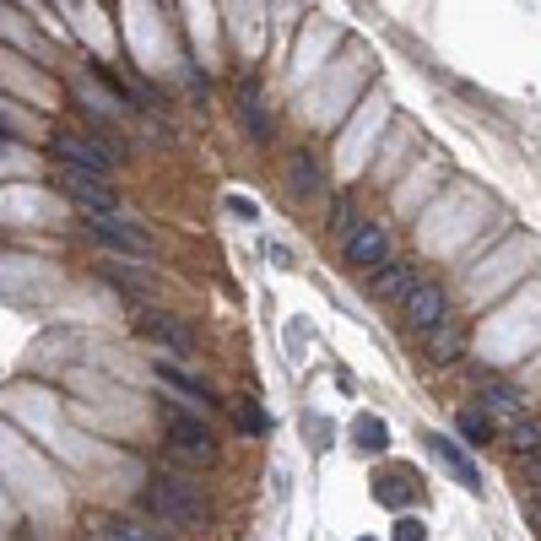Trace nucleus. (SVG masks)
I'll use <instances>...</instances> for the list:
<instances>
[{
  "label": "nucleus",
  "instance_id": "f257e3e1",
  "mask_svg": "<svg viewBox=\"0 0 541 541\" xmlns=\"http://www.w3.org/2000/svg\"><path fill=\"white\" fill-rule=\"evenodd\" d=\"M147 509L163 525H174V531H201V520H206L201 487H195L190 477H168V471L147 482Z\"/></svg>",
  "mask_w": 541,
  "mask_h": 541
},
{
  "label": "nucleus",
  "instance_id": "f03ea898",
  "mask_svg": "<svg viewBox=\"0 0 541 541\" xmlns=\"http://www.w3.org/2000/svg\"><path fill=\"white\" fill-rule=\"evenodd\" d=\"M163 439H168V450H174L179 460H190V466H211V460H217V444H211L206 422H195L184 412L163 417Z\"/></svg>",
  "mask_w": 541,
  "mask_h": 541
},
{
  "label": "nucleus",
  "instance_id": "7ed1b4c3",
  "mask_svg": "<svg viewBox=\"0 0 541 541\" xmlns=\"http://www.w3.org/2000/svg\"><path fill=\"white\" fill-rule=\"evenodd\" d=\"M55 184H60V195H71V201L87 211V217H114V206H120L114 184L98 179V174H76V168H60Z\"/></svg>",
  "mask_w": 541,
  "mask_h": 541
},
{
  "label": "nucleus",
  "instance_id": "20e7f679",
  "mask_svg": "<svg viewBox=\"0 0 541 541\" xmlns=\"http://www.w3.org/2000/svg\"><path fill=\"white\" fill-rule=\"evenodd\" d=\"M401 309H406V325H412L417 336H428V331H439V325H450V320H444V287L428 282V276L412 287V298H406Z\"/></svg>",
  "mask_w": 541,
  "mask_h": 541
},
{
  "label": "nucleus",
  "instance_id": "39448f33",
  "mask_svg": "<svg viewBox=\"0 0 541 541\" xmlns=\"http://www.w3.org/2000/svg\"><path fill=\"white\" fill-rule=\"evenodd\" d=\"M87 239L120 249V255H152V239L136 228V222H120V217H87Z\"/></svg>",
  "mask_w": 541,
  "mask_h": 541
},
{
  "label": "nucleus",
  "instance_id": "423d86ee",
  "mask_svg": "<svg viewBox=\"0 0 541 541\" xmlns=\"http://www.w3.org/2000/svg\"><path fill=\"white\" fill-rule=\"evenodd\" d=\"M422 444H428V455L439 460L444 471L460 482V487H471V493H482V471H477V460H471L466 450H460L455 439H444V433H422Z\"/></svg>",
  "mask_w": 541,
  "mask_h": 541
},
{
  "label": "nucleus",
  "instance_id": "0eeeda50",
  "mask_svg": "<svg viewBox=\"0 0 541 541\" xmlns=\"http://www.w3.org/2000/svg\"><path fill=\"white\" fill-rule=\"evenodd\" d=\"M49 152L60 157V168H76V174H98V179H109V152H98L87 136H55L49 141Z\"/></svg>",
  "mask_w": 541,
  "mask_h": 541
},
{
  "label": "nucleus",
  "instance_id": "6e6552de",
  "mask_svg": "<svg viewBox=\"0 0 541 541\" xmlns=\"http://www.w3.org/2000/svg\"><path fill=\"white\" fill-rule=\"evenodd\" d=\"M477 401H482V412L493 417V422H504V428H514L520 417H531V412H525V401H520V390L504 385V379H482Z\"/></svg>",
  "mask_w": 541,
  "mask_h": 541
},
{
  "label": "nucleus",
  "instance_id": "1a4fd4ad",
  "mask_svg": "<svg viewBox=\"0 0 541 541\" xmlns=\"http://www.w3.org/2000/svg\"><path fill=\"white\" fill-rule=\"evenodd\" d=\"M141 336L157 341V347H168L174 358H195V336L184 331L174 314H141Z\"/></svg>",
  "mask_w": 541,
  "mask_h": 541
},
{
  "label": "nucleus",
  "instance_id": "9d476101",
  "mask_svg": "<svg viewBox=\"0 0 541 541\" xmlns=\"http://www.w3.org/2000/svg\"><path fill=\"white\" fill-rule=\"evenodd\" d=\"M347 260H352V266H385V260H390V233L379 228V222H363V228H352Z\"/></svg>",
  "mask_w": 541,
  "mask_h": 541
},
{
  "label": "nucleus",
  "instance_id": "9b49d317",
  "mask_svg": "<svg viewBox=\"0 0 541 541\" xmlns=\"http://www.w3.org/2000/svg\"><path fill=\"white\" fill-rule=\"evenodd\" d=\"M417 282H422V271H417V266H406V260H390V266L374 276V293H379V298H390V303H406Z\"/></svg>",
  "mask_w": 541,
  "mask_h": 541
},
{
  "label": "nucleus",
  "instance_id": "f8f14e48",
  "mask_svg": "<svg viewBox=\"0 0 541 541\" xmlns=\"http://www.w3.org/2000/svg\"><path fill=\"white\" fill-rule=\"evenodd\" d=\"M314 190H320V163H314L309 152H293V163H287V195H293V201H309Z\"/></svg>",
  "mask_w": 541,
  "mask_h": 541
},
{
  "label": "nucleus",
  "instance_id": "ddd939ff",
  "mask_svg": "<svg viewBox=\"0 0 541 541\" xmlns=\"http://www.w3.org/2000/svg\"><path fill=\"white\" fill-rule=\"evenodd\" d=\"M412 493H417L412 471H385V477L374 482V498H379L385 509H406V504H412Z\"/></svg>",
  "mask_w": 541,
  "mask_h": 541
},
{
  "label": "nucleus",
  "instance_id": "4468645a",
  "mask_svg": "<svg viewBox=\"0 0 541 541\" xmlns=\"http://www.w3.org/2000/svg\"><path fill=\"white\" fill-rule=\"evenodd\" d=\"M152 374H157V385H163V390H174V395H184V401H190V406H201V401H206V390L195 385L190 374H179V368H168L163 358H157V368H152Z\"/></svg>",
  "mask_w": 541,
  "mask_h": 541
},
{
  "label": "nucleus",
  "instance_id": "2eb2a0df",
  "mask_svg": "<svg viewBox=\"0 0 541 541\" xmlns=\"http://www.w3.org/2000/svg\"><path fill=\"white\" fill-rule=\"evenodd\" d=\"M509 450L525 455V460L541 455V417H520V422H514V428H509Z\"/></svg>",
  "mask_w": 541,
  "mask_h": 541
},
{
  "label": "nucleus",
  "instance_id": "dca6fc26",
  "mask_svg": "<svg viewBox=\"0 0 541 541\" xmlns=\"http://www.w3.org/2000/svg\"><path fill=\"white\" fill-rule=\"evenodd\" d=\"M352 439H358V450L363 455H379L390 444V433H385V422H379L374 412H363L358 422H352Z\"/></svg>",
  "mask_w": 541,
  "mask_h": 541
},
{
  "label": "nucleus",
  "instance_id": "f3484780",
  "mask_svg": "<svg viewBox=\"0 0 541 541\" xmlns=\"http://www.w3.org/2000/svg\"><path fill=\"white\" fill-rule=\"evenodd\" d=\"M239 120L249 125V130H255V141H266L271 136V120H266V109H260V92H239Z\"/></svg>",
  "mask_w": 541,
  "mask_h": 541
},
{
  "label": "nucleus",
  "instance_id": "a211bd4d",
  "mask_svg": "<svg viewBox=\"0 0 541 541\" xmlns=\"http://www.w3.org/2000/svg\"><path fill=\"white\" fill-rule=\"evenodd\" d=\"M455 428H460V439H471V444H487V433H493V417H487L482 406H466V412L455 417Z\"/></svg>",
  "mask_w": 541,
  "mask_h": 541
},
{
  "label": "nucleus",
  "instance_id": "6ab92c4d",
  "mask_svg": "<svg viewBox=\"0 0 541 541\" xmlns=\"http://www.w3.org/2000/svg\"><path fill=\"white\" fill-rule=\"evenodd\" d=\"M422 341H428V352H433L439 363H450L455 352H460V336H455V325H439V331H428Z\"/></svg>",
  "mask_w": 541,
  "mask_h": 541
},
{
  "label": "nucleus",
  "instance_id": "aec40b11",
  "mask_svg": "<svg viewBox=\"0 0 541 541\" xmlns=\"http://www.w3.org/2000/svg\"><path fill=\"white\" fill-rule=\"evenodd\" d=\"M98 541H157V531H147V525H130V520H109L98 531Z\"/></svg>",
  "mask_w": 541,
  "mask_h": 541
},
{
  "label": "nucleus",
  "instance_id": "412c9836",
  "mask_svg": "<svg viewBox=\"0 0 541 541\" xmlns=\"http://www.w3.org/2000/svg\"><path fill=\"white\" fill-rule=\"evenodd\" d=\"M239 428H255V433H266V428H271V417L260 412V401H249V395L239 401Z\"/></svg>",
  "mask_w": 541,
  "mask_h": 541
},
{
  "label": "nucleus",
  "instance_id": "4be33fe9",
  "mask_svg": "<svg viewBox=\"0 0 541 541\" xmlns=\"http://www.w3.org/2000/svg\"><path fill=\"white\" fill-rule=\"evenodd\" d=\"M347 217H352V201H347V195H336V206H331V233H347V239H352Z\"/></svg>",
  "mask_w": 541,
  "mask_h": 541
},
{
  "label": "nucleus",
  "instance_id": "5701e85b",
  "mask_svg": "<svg viewBox=\"0 0 541 541\" xmlns=\"http://www.w3.org/2000/svg\"><path fill=\"white\" fill-rule=\"evenodd\" d=\"M428 531H422V520H412V514H406V520H395V541H422Z\"/></svg>",
  "mask_w": 541,
  "mask_h": 541
}]
</instances>
